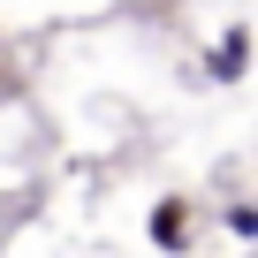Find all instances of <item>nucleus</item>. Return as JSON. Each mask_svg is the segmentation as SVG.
Returning a JSON list of instances; mask_svg holds the SVG:
<instances>
[{"label":"nucleus","mask_w":258,"mask_h":258,"mask_svg":"<svg viewBox=\"0 0 258 258\" xmlns=\"http://www.w3.org/2000/svg\"><path fill=\"white\" fill-rule=\"evenodd\" d=\"M190 235H198V213H190V198H160L152 205V220H145V243L152 250H190Z\"/></svg>","instance_id":"nucleus-1"},{"label":"nucleus","mask_w":258,"mask_h":258,"mask_svg":"<svg viewBox=\"0 0 258 258\" xmlns=\"http://www.w3.org/2000/svg\"><path fill=\"white\" fill-rule=\"evenodd\" d=\"M243 69H250V23H228L205 53V84H243Z\"/></svg>","instance_id":"nucleus-2"},{"label":"nucleus","mask_w":258,"mask_h":258,"mask_svg":"<svg viewBox=\"0 0 258 258\" xmlns=\"http://www.w3.org/2000/svg\"><path fill=\"white\" fill-rule=\"evenodd\" d=\"M220 228H228L235 243H258V205H228V213H220Z\"/></svg>","instance_id":"nucleus-3"}]
</instances>
